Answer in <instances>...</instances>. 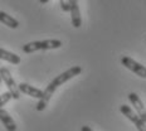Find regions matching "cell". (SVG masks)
Wrapping results in <instances>:
<instances>
[{
	"label": "cell",
	"mask_w": 146,
	"mask_h": 131,
	"mask_svg": "<svg viewBox=\"0 0 146 131\" xmlns=\"http://www.w3.org/2000/svg\"><path fill=\"white\" fill-rule=\"evenodd\" d=\"M82 72V67L80 66H74V67H71L69 69H67L66 72L60 73V74L57 76L54 80H52V82L47 86V88L44 90V95L42 98H39L38 103L35 105V110L36 111H43L47 107L48 102L50 101L52 96H53V93L56 92V90L58 88L59 86H62L63 83H66L67 81L72 80L73 77H76V76H78L80 73Z\"/></svg>",
	"instance_id": "6da1fadb"
},
{
	"label": "cell",
	"mask_w": 146,
	"mask_h": 131,
	"mask_svg": "<svg viewBox=\"0 0 146 131\" xmlns=\"http://www.w3.org/2000/svg\"><path fill=\"white\" fill-rule=\"evenodd\" d=\"M11 98H13V95H11L10 92H3L1 95H0V106H1V108L4 107Z\"/></svg>",
	"instance_id": "7c38bea8"
},
{
	"label": "cell",
	"mask_w": 146,
	"mask_h": 131,
	"mask_svg": "<svg viewBox=\"0 0 146 131\" xmlns=\"http://www.w3.org/2000/svg\"><path fill=\"white\" fill-rule=\"evenodd\" d=\"M81 131H93V130L91 129L90 126H82L81 127Z\"/></svg>",
	"instance_id": "5bb4252c"
},
{
	"label": "cell",
	"mask_w": 146,
	"mask_h": 131,
	"mask_svg": "<svg viewBox=\"0 0 146 131\" xmlns=\"http://www.w3.org/2000/svg\"><path fill=\"white\" fill-rule=\"evenodd\" d=\"M59 1H60V9L64 13H67V11L71 13V1L69 0H59Z\"/></svg>",
	"instance_id": "4fadbf2b"
},
{
	"label": "cell",
	"mask_w": 146,
	"mask_h": 131,
	"mask_svg": "<svg viewBox=\"0 0 146 131\" xmlns=\"http://www.w3.org/2000/svg\"><path fill=\"white\" fill-rule=\"evenodd\" d=\"M129 100H130V102H131V105L133 106V108H135V112L146 122V108H145L142 101L140 100V97L136 95L135 92H131L129 95Z\"/></svg>",
	"instance_id": "8992f818"
},
{
	"label": "cell",
	"mask_w": 146,
	"mask_h": 131,
	"mask_svg": "<svg viewBox=\"0 0 146 131\" xmlns=\"http://www.w3.org/2000/svg\"><path fill=\"white\" fill-rule=\"evenodd\" d=\"M0 120H1V124L4 125L7 131H17V125H15L13 117L4 108L0 110Z\"/></svg>",
	"instance_id": "9c48e42d"
},
{
	"label": "cell",
	"mask_w": 146,
	"mask_h": 131,
	"mask_svg": "<svg viewBox=\"0 0 146 131\" xmlns=\"http://www.w3.org/2000/svg\"><path fill=\"white\" fill-rule=\"evenodd\" d=\"M121 63H122V66H125L127 69H130V71L133 72L135 74H137L139 77L146 78V67L140 65V63L136 62L135 59L123 56L122 58H121Z\"/></svg>",
	"instance_id": "5b68a950"
},
{
	"label": "cell",
	"mask_w": 146,
	"mask_h": 131,
	"mask_svg": "<svg viewBox=\"0 0 146 131\" xmlns=\"http://www.w3.org/2000/svg\"><path fill=\"white\" fill-rule=\"evenodd\" d=\"M62 47V42L59 39H45V41H35L30 42L23 45L24 53H34L38 51H47V49H57Z\"/></svg>",
	"instance_id": "7a4b0ae2"
},
{
	"label": "cell",
	"mask_w": 146,
	"mask_h": 131,
	"mask_svg": "<svg viewBox=\"0 0 146 131\" xmlns=\"http://www.w3.org/2000/svg\"><path fill=\"white\" fill-rule=\"evenodd\" d=\"M48 1H50V0H39V3H40V4H47Z\"/></svg>",
	"instance_id": "9a60e30c"
},
{
	"label": "cell",
	"mask_w": 146,
	"mask_h": 131,
	"mask_svg": "<svg viewBox=\"0 0 146 131\" xmlns=\"http://www.w3.org/2000/svg\"><path fill=\"white\" fill-rule=\"evenodd\" d=\"M120 111H121V114L125 115V116L129 118L132 124H135V126L137 127L139 131H146V122L139 116L137 114H136L135 111H133L131 107H130V106L121 105L120 106Z\"/></svg>",
	"instance_id": "277c9868"
},
{
	"label": "cell",
	"mask_w": 146,
	"mask_h": 131,
	"mask_svg": "<svg viewBox=\"0 0 146 131\" xmlns=\"http://www.w3.org/2000/svg\"><path fill=\"white\" fill-rule=\"evenodd\" d=\"M71 1V18H72V25L74 28H80L82 25V18L80 13V5L78 0H69Z\"/></svg>",
	"instance_id": "52a82bcc"
},
{
	"label": "cell",
	"mask_w": 146,
	"mask_h": 131,
	"mask_svg": "<svg viewBox=\"0 0 146 131\" xmlns=\"http://www.w3.org/2000/svg\"><path fill=\"white\" fill-rule=\"evenodd\" d=\"M19 90L24 95H28L30 97H34V98H42L44 95V91L39 90V88H35L34 86H30L28 83H24V82H22V83L19 84Z\"/></svg>",
	"instance_id": "ba28073f"
},
{
	"label": "cell",
	"mask_w": 146,
	"mask_h": 131,
	"mask_svg": "<svg viewBox=\"0 0 146 131\" xmlns=\"http://www.w3.org/2000/svg\"><path fill=\"white\" fill-rule=\"evenodd\" d=\"M0 22L4 24V25L9 27V28H13V29H17L19 27V22L17 19H14L11 15L7 14L5 11H0Z\"/></svg>",
	"instance_id": "8fae6325"
},
{
	"label": "cell",
	"mask_w": 146,
	"mask_h": 131,
	"mask_svg": "<svg viewBox=\"0 0 146 131\" xmlns=\"http://www.w3.org/2000/svg\"><path fill=\"white\" fill-rule=\"evenodd\" d=\"M0 58L3 61H7V62L11 63V65H19L20 61H22L18 54L11 53V52H9V51H5L4 48L0 49Z\"/></svg>",
	"instance_id": "30bf717a"
},
{
	"label": "cell",
	"mask_w": 146,
	"mask_h": 131,
	"mask_svg": "<svg viewBox=\"0 0 146 131\" xmlns=\"http://www.w3.org/2000/svg\"><path fill=\"white\" fill-rule=\"evenodd\" d=\"M0 76H1V80L4 81V83L7 84V87L9 88V92L13 95V98L14 100H19L20 98V90H19V84L15 83L14 78L11 77L10 72H9L8 68L5 67H1L0 68Z\"/></svg>",
	"instance_id": "3957f363"
}]
</instances>
